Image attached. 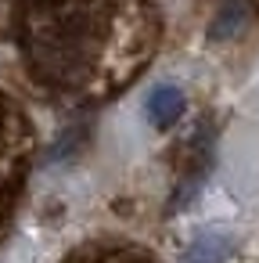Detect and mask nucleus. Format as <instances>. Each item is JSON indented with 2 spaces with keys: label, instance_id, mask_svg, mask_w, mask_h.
Returning a JSON list of instances; mask_svg holds the SVG:
<instances>
[{
  "label": "nucleus",
  "instance_id": "1",
  "mask_svg": "<svg viewBox=\"0 0 259 263\" xmlns=\"http://www.w3.org/2000/svg\"><path fill=\"white\" fill-rule=\"evenodd\" d=\"M83 29L87 22L72 11V8H51V11H40L36 22H33V62L36 69H47L54 65V76L58 80H69L72 69L83 62Z\"/></svg>",
  "mask_w": 259,
  "mask_h": 263
},
{
  "label": "nucleus",
  "instance_id": "2",
  "mask_svg": "<svg viewBox=\"0 0 259 263\" xmlns=\"http://www.w3.org/2000/svg\"><path fill=\"white\" fill-rule=\"evenodd\" d=\"M184 105H187V98H184V90L180 87H173V83H162V87H155L151 94H148V119H151V126H158V130H169L180 116H184Z\"/></svg>",
  "mask_w": 259,
  "mask_h": 263
},
{
  "label": "nucleus",
  "instance_id": "3",
  "mask_svg": "<svg viewBox=\"0 0 259 263\" xmlns=\"http://www.w3.org/2000/svg\"><path fill=\"white\" fill-rule=\"evenodd\" d=\"M230 256H234V234H227V231H205V234H198L184 249L180 263H227Z\"/></svg>",
  "mask_w": 259,
  "mask_h": 263
},
{
  "label": "nucleus",
  "instance_id": "4",
  "mask_svg": "<svg viewBox=\"0 0 259 263\" xmlns=\"http://www.w3.org/2000/svg\"><path fill=\"white\" fill-rule=\"evenodd\" d=\"M241 18H245V8H241V0H230V4L223 8V15L212 22V36L220 40V36H227V33H234L230 26H241Z\"/></svg>",
  "mask_w": 259,
  "mask_h": 263
}]
</instances>
